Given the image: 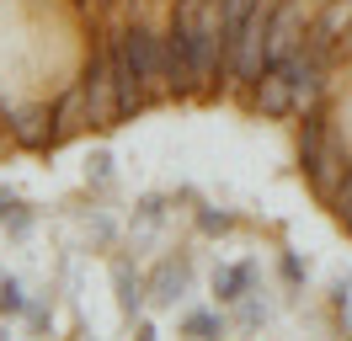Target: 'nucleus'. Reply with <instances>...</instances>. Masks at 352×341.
Wrapping results in <instances>:
<instances>
[{"label": "nucleus", "mask_w": 352, "mask_h": 341, "mask_svg": "<svg viewBox=\"0 0 352 341\" xmlns=\"http://www.w3.org/2000/svg\"><path fill=\"white\" fill-rule=\"evenodd\" d=\"M107 59H112V102H118V118H129V112L144 107V80H139V69H133L123 43H112Z\"/></svg>", "instance_id": "obj_6"}, {"label": "nucleus", "mask_w": 352, "mask_h": 341, "mask_svg": "<svg viewBox=\"0 0 352 341\" xmlns=\"http://www.w3.org/2000/svg\"><path fill=\"white\" fill-rule=\"evenodd\" d=\"M251 102H256V112H267V118H288V112H299V107H294V80H288L283 64H267L262 75H256Z\"/></svg>", "instance_id": "obj_4"}, {"label": "nucleus", "mask_w": 352, "mask_h": 341, "mask_svg": "<svg viewBox=\"0 0 352 341\" xmlns=\"http://www.w3.org/2000/svg\"><path fill=\"white\" fill-rule=\"evenodd\" d=\"M118 43L129 48L139 80H144V85H166V38H155V32H144V27H129Z\"/></svg>", "instance_id": "obj_3"}, {"label": "nucleus", "mask_w": 352, "mask_h": 341, "mask_svg": "<svg viewBox=\"0 0 352 341\" xmlns=\"http://www.w3.org/2000/svg\"><path fill=\"white\" fill-rule=\"evenodd\" d=\"M305 32H309V21L294 0L272 6V11H267V64H283L288 54H299V48H305Z\"/></svg>", "instance_id": "obj_1"}, {"label": "nucleus", "mask_w": 352, "mask_h": 341, "mask_svg": "<svg viewBox=\"0 0 352 341\" xmlns=\"http://www.w3.org/2000/svg\"><path fill=\"white\" fill-rule=\"evenodd\" d=\"M245 288V267H230V272H224V298H235Z\"/></svg>", "instance_id": "obj_9"}, {"label": "nucleus", "mask_w": 352, "mask_h": 341, "mask_svg": "<svg viewBox=\"0 0 352 341\" xmlns=\"http://www.w3.org/2000/svg\"><path fill=\"white\" fill-rule=\"evenodd\" d=\"M219 6H224V27H235V21H245L256 11V0H219Z\"/></svg>", "instance_id": "obj_7"}, {"label": "nucleus", "mask_w": 352, "mask_h": 341, "mask_svg": "<svg viewBox=\"0 0 352 341\" xmlns=\"http://www.w3.org/2000/svg\"><path fill=\"white\" fill-rule=\"evenodd\" d=\"M352 27V0H331L320 16L309 21V32H305V48L315 54V59H326L331 48L342 43V32Z\"/></svg>", "instance_id": "obj_5"}, {"label": "nucleus", "mask_w": 352, "mask_h": 341, "mask_svg": "<svg viewBox=\"0 0 352 341\" xmlns=\"http://www.w3.org/2000/svg\"><path fill=\"white\" fill-rule=\"evenodd\" d=\"M305 166H309V176H315V187L320 192H336L342 182H336V170H342V155L326 144V123L309 112L305 118Z\"/></svg>", "instance_id": "obj_2"}, {"label": "nucleus", "mask_w": 352, "mask_h": 341, "mask_svg": "<svg viewBox=\"0 0 352 341\" xmlns=\"http://www.w3.org/2000/svg\"><path fill=\"white\" fill-rule=\"evenodd\" d=\"M16 139H22V144H43V133H38V118H32V112H16Z\"/></svg>", "instance_id": "obj_8"}, {"label": "nucleus", "mask_w": 352, "mask_h": 341, "mask_svg": "<svg viewBox=\"0 0 352 341\" xmlns=\"http://www.w3.org/2000/svg\"><path fill=\"white\" fill-rule=\"evenodd\" d=\"M182 283H187L182 272H166V277H160V298H176V294H182Z\"/></svg>", "instance_id": "obj_10"}]
</instances>
